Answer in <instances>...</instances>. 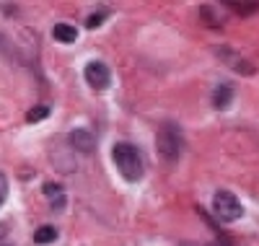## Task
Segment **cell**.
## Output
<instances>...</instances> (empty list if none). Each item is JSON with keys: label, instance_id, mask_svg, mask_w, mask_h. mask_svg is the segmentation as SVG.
<instances>
[{"label": "cell", "instance_id": "obj_10", "mask_svg": "<svg viewBox=\"0 0 259 246\" xmlns=\"http://www.w3.org/2000/svg\"><path fill=\"white\" fill-rule=\"evenodd\" d=\"M228 11L239 13V16H251V13H259V3H226Z\"/></svg>", "mask_w": 259, "mask_h": 246}, {"label": "cell", "instance_id": "obj_9", "mask_svg": "<svg viewBox=\"0 0 259 246\" xmlns=\"http://www.w3.org/2000/svg\"><path fill=\"white\" fill-rule=\"evenodd\" d=\"M52 241H57V228L55 226H41V228H36L34 231V243H52Z\"/></svg>", "mask_w": 259, "mask_h": 246}, {"label": "cell", "instance_id": "obj_11", "mask_svg": "<svg viewBox=\"0 0 259 246\" xmlns=\"http://www.w3.org/2000/svg\"><path fill=\"white\" fill-rule=\"evenodd\" d=\"M47 114H50V106H34V109L29 111V114H26V119H29L31 125H36V122L45 119Z\"/></svg>", "mask_w": 259, "mask_h": 246}, {"label": "cell", "instance_id": "obj_13", "mask_svg": "<svg viewBox=\"0 0 259 246\" xmlns=\"http://www.w3.org/2000/svg\"><path fill=\"white\" fill-rule=\"evenodd\" d=\"M6 197H8V179H6V174H0V208H3Z\"/></svg>", "mask_w": 259, "mask_h": 246}, {"label": "cell", "instance_id": "obj_12", "mask_svg": "<svg viewBox=\"0 0 259 246\" xmlns=\"http://www.w3.org/2000/svg\"><path fill=\"white\" fill-rule=\"evenodd\" d=\"M106 16H109V13H106V11H99V13H91V18H89V21H85V26H89V29H96V26H101V24H104V21H106Z\"/></svg>", "mask_w": 259, "mask_h": 246}, {"label": "cell", "instance_id": "obj_3", "mask_svg": "<svg viewBox=\"0 0 259 246\" xmlns=\"http://www.w3.org/2000/svg\"><path fill=\"white\" fill-rule=\"evenodd\" d=\"M212 213H215V218H218L221 223H236V220H241V215H244V205L239 202V197H236L233 192L218 189L215 197H212Z\"/></svg>", "mask_w": 259, "mask_h": 246}, {"label": "cell", "instance_id": "obj_6", "mask_svg": "<svg viewBox=\"0 0 259 246\" xmlns=\"http://www.w3.org/2000/svg\"><path fill=\"white\" fill-rule=\"evenodd\" d=\"M70 145L78 150V153H94L96 150V140L89 130H73L70 132Z\"/></svg>", "mask_w": 259, "mask_h": 246}, {"label": "cell", "instance_id": "obj_15", "mask_svg": "<svg viewBox=\"0 0 259 246\" xmlns=\"http://www.w3.org/2000/svg\"><path fill=\"white\" fill-rule=\"evenodd\" d=\"M8 233V226H6V223H0V238H3Z\"/></svg>", "mask_w": 259, "mask_h": 246}, {"label": "cell", "instance_id": "obj_14", "mask_svg": "<svg viewBox=\"0 0 259 246\" xmlns=\"http://www.w3.org/2000/svg\"><path fill=\"white\" fill-rule=\"evenodd\" d=\"M45 192H47V194H55V192H57V194H62V187H60V184H47V187H45Z\"/></svg>", "mask_w": 259, "mask_h": 246}, {"label": "cell", "instance_id": "obj_1", "mask_svg": "<svg viewBox=\"0 0 259 246\" xmlns=\"http://www.w3.org/2000/svg\"><path fill=\"white\" fill-rule=\"evenodd\" d=\"M112 155H114V166L122 174L124 182H130V184L140 182L143 174H145V161L133 143H117L112 148Z\"/></svg>", "mask_w": 259, "mask_h": 246}, {"label": "cell", "instance_id": "obj_2", "mask_svg": "<svg viewBox=\"0 0 259 246\" xmlns=\"http://www.w3.org/2000/svg\"><path fill=\"white\" fill-rule=\"evenodd\" d=\"M182 143H184V138H182V127H179L174 119H168V122H163V125L158 127L156 150H158V155H161L163 161L174 163V161L179 158V153H182Z\"/></svg>", "mask_w": 259, "mask_h": 246}, {"label": "cell", "instance_id": "obj_7", "mask_svg": "<svg viewBox=\"0 0 259 246\" xmlns=\"http://www.w3.org/2000/svg\"><path fill=\"white\" fill-rule=\"evenodd\" d=\"M233 101V86L231 83H223L212 91V106L215 109H228Z\"/></svg>", "mask_w": 259, "mask_h": 246}, {"label": "cell", "instance_id": "obj_5", "mask_svg": "<svg viewBox=\"0 0 259 246\" xmlns=\"http://www.w3.org/2000/svg\"><path fill=\"white\" fill-rule=\"evenodd\" d=\"M215 55H221V60H223V62H228L233 70L246 73V75H254V65H249L241 55H236L231 47H215Z\"/></svg>", "mask_w": 259, "mask_h": 246}, {"label": "cell", "instance_id": "obj_4", "mask_svg": "<svg viewBox=\"0 0 259 246\" xmlns=\"http://www.w3.org/2000/svg\"><path fill=\"white\" fill-rule=\"evenodd\" d=\"M83 78L94 91H104V88H109V83H112V73L106 68V62H101V60H94V62L85 65Z\"/></svg>", "mask_w": 259, "mask_h": 246}, {"label": "cell", "instance_id": "obj_8", "mask_svg": "<svg viewBox=\"0 0 259 246\" xmlns=\"http://www.w3.org/2000/svg\"><path fill=\"white\" fill-rule=\"evenodd\" d=\"M52 36H55L60 44H73V42L78 39V29H75V26H70V24H55Z\"/></svg>", "mask_w": 259, "mask_h": 246}]
</instances>
